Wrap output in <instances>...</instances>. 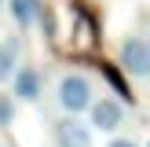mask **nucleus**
I'll list each match as a JSON object with an SVG mask.
<instances>
[{
	"label": "nucleus",
	"instance_id": "f257e3e1",
	"mask_svg": "<svg viewBox=\"0 0 150 147\" xmlns=\"http://www.w3.org/2000/svg\"><path fill=\"white\" fill-rule=\"evenodd\" d=\"M59 103H62L66 114H81V110L92 107V85H88V77H81V74H66L62 81H59Z\"/></svg>",
	"mask_w": 150,
	"mask_h": 147
},
{
	"label": "nucleus",
	"instance_id": "f03ea898",
	"mask_svg": "<svg viewBox=\"0 0 150 147\" xmlns=\"http://www.w3.org/2000/svg\"><path fill=\"white\" fill-rule=\"evenodd\" d=\"M121 66L128 74H136V77H146L150 74V44L139 41V37H128L121 44Z\"/></svg>",
	"mask_w": 150,
	"mask_h": 147
},
{
	"label": "nucleus",
	"instance_id": "7ed1b4c3",
	"mask_svg": "<svg viewBox=\"0 0 150 147\" xmlns=\"http://www.w3.org/2000/svg\"><path fill=\"white\" fill-rule=\"evenodd\" d=\"M92 129H99V132H114L117 125H121V103H114V99H92Z\"/></svg>",
	"mask_w": 150,
	"mask_h": 147
},
{
	"label": "nucleus",
	"instance_id": "20e7f679",
	"mask_svg": "<svg viewBox=\"0 0 150 147\" xmlns=\"http://www.w3.org/2000/svg\"><path fill=\"white\" fill-rule=\"evenodd\" d=\"M15 96H18V99H37V96H40V74H37L33 66L15 70Z\"/></svg>",
	"mask_w": 150,
	"mask_h": 147
},
{
	"label": "nucleus",
	"instance_id": "39448f33",
	"mask_svg": "<svg viewBox=\"0 0 150 147\" xmlns=\"http://www.w3.org/2000/svg\"><path fill=\"white\" fill-rule=\"evenodd\" d=\"M55 132H59V143H62V147H84L88 140H92V136H88V129H84L81 121H73V118L59 121Z\"/></svg>",
	"mask_w": 150,
	"mask_h": 147
},
{
	"label": "nucleus",
	"instance_id": "423d86ee",
	"mask_svg": "<svg viewBox=\"0 0 150 147\" xmlns=\"http://www.w3.org/2000/svg\"><path fill=\"white\" fill-rule=\"evenodd\" d=\"M11 15L18 26H33V22H40L44 7H40V0H11Z\"/></svg>",
	"mask_w": 150,
	"mask_h": 147
},
{
	"label": "nucleus",
	"instance_id": "0eeeda50",
	"mask_svg": "<svg viewBox=\"0 0 150 147\" xmlns=\"http://www.w3.org/2000/svg\"><path fill=\"white\" fill-rule=\"evenodd\" d=\"M15 63H18V41L7 37L0 44V81H11L15 77Z\"/></svg>",
	"mask_w": 150,
	"mask_h": 147
},
{
	"label": "nucleus",
	"instance_id": "6e6552de",
	"mask_svg": "<svg viewBox=\"0 0 150 147\" xmlns=\"http://www.w3.org/2000/svg\"><path fill=\"white\" fill-rule=\"evenodd\" d=\"M99 70H103V77H106L110 85H114V92L121 96V99H132L128 85H125V77H121V74H117V66H114V63H99Z\"/></svg>",
	"mask_w": 150,
	"mask_h": 147
},
{
	"label": "nucleus",
	"instance_id": "1a4fd4ad",
	"mask_svg": "<svg viewBox=\"0 0 150 147\" xmlns=\"http://www.w3.org/2000/svg\"><path fill=\"white\" fill-rule=\"evenodd\" d=\"M11 118H15V103H11V96H0V125H11Z\"/></svg>",
	"mask_w": 150,
	"mask_h": 147
},
{
	"label": "nucleus",
	"instance_id": "9d476101",
	"mask_svg": "<svg viewBox=\"0 0 150 147\" xmlns=\"http://www.w3.org/2000/svg\"><path fill=\"white\" fill-rule=\"evenodd\" d=\"M110 147H136V143H132V140H114Z\"/></svg>",
	"mask_w": 150,
	"mask_h": 147
},
{
	"label": "nucleus",
	"instance_id": "9b49d317",
	"mask_svg": "<svg viewBox=\"0 0 150 147\" xmlns=\"http://www.w3.org/2000/svg\"><path fill=\"white\" fill-rule=\"evenodd\" d=\"M84 147H92V143H84Z\"/></svg>",
	"mask_w": 150,
	"mask_h": 147
},
{
	"label": "nucleus",
	"instance_id": "f8f14e48",
	"mask_svg": "<svg viewBox=\"0 0 150 147\" xmlns=\"http://www.w3.org/2000/svg\"><path fill=\"white\" fill-rule=\"evenodd\" d=\"M146 44H150V41H146Z\"/></svg>",
	"mask_w": 150,
	"mask_h": 147
}]
</instances>
